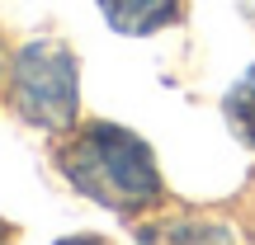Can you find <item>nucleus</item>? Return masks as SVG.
I'll list each match as a JSON object with an SVG mask.
<instances>
[{"instance_id": "obj_1", "label": "nucleus", "mask_w": 255, "mask_h": 245, "mask_svg": "<svg viewBox=\"0 0 255 245\" xmlns=\"http://www.w3.org/2000/svg\"><path fill=\"white\" fill-rule=\"evenodd\" d=\"M57 170L81 198L100 203L109 212H123V217L161 198V170H156L151 146L119 123L76 127L57 151Z\"/></svg>"}, {"instance_id": "obj_2", "label": "nucleus", "mask_w": 255, "mask_h": 245, "mask_svg": "<svg viewBox=\"0 0 255 245\" xmlns=\"http://www.w3.org/2000/svg\"><path fill=\"white\" fill-rule=\"evenodd\" d=\"M9 104L38 132H62L81 109V66L57 38H33L9 62Z\"/></svg>"}, {"instance_id": "obj_3", "label": "nucleus", "mask_w": 255, "mask_h": 245, "mask_svg": "<svg viewBox=\"0 0 255 245\" xmlns=\"http://www.w3.org/2000/svg\"><path fill=\"white\" fill-rule=\"evenodd\" d=\"M100 14L114 33L146 38V33H161V28L180 24L184 0H100Z\"/></svg>"}, {"instance_id": "obj_4", "label": "nucleus", "mask_w": 255, "mask_h": 245, "mask_svg": "<svg viewBox=\"0 0 255 245\" xmlns=\"http://www.w3.org/2000/svg\"><path fill=\"white\" fill-rule=\"evenodd\" d=\"M137 245H237V236L218 217L184 212V217H161L151 227H142L137 231Z\"/></svg>"}, {"instance_id": "obj_5", "label": "nucleus", "mask_w": 255, "mask_h": 245, "mask_svg": "<svg viewBox=\"0 0 255 245\" xmlns=\"http://www.w3.org/2000/svg\"><path fill=\"white\" fill-rule=\"evenodd\" d=\"M222 113H227L232 132H237L241 142L255 151V66H251V71L227 90V99H222Z\"/></svg>"}, {"instance_id": "obj_6", "label": "nucleus", "mask_w": 255, "mask_h": 245, "mask_svg": "<svg viewBox=\"0 0 255 245\" xmlns=\"http://www.w3.org/2000/svg\"><path fill=\"white\" fill-rule=\"evenodd\" d=\"M57 245H104L100 236H66V241H57Z\"/></svg>"}, {"instance_id": "obj_7", "label": "nucleus", "mask_w": 255, "mask_h": 245, "mask_svg": "<svg viewBox=\"0 0 255 245\" xmlns=\"http://www.w3.org/2000/svg\"><path fill=\"white\" fill-rule=\"evenodd\" d=\"M5 76H9V71H5V52H0V85H5Z\"/></svg>"}, {"instance_id": "obj_8", "label": "nucleus", "mask_w": 255, "mask_h": 245, "mask_svg": "<svg viewBox=\"0 0 255 245\" xmlns=\"http://www.w3.org/2000/svg\"><path fill=\"white\" fill-rule=\"evenodd\" d=\"M0 245H5V236H0Z\"/></svg>"}]
</instances>
